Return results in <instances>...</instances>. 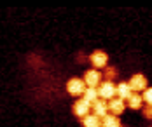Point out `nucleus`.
<instances>
[{
	"label": "nucleus",
	"instance_id": "nucleus-16",
	"mask_svg": "<svg viewBox=\"0 0 152 127\" xmlns=\"http://www.w3.org/2000/svg\"><path fill=\"white\" fill-rule=\"evenodd\" d=\"M143 117L145 118H152V106H145L143 108Z\"/></svg>",
	"mask_w": 152,
	"mask_h": 127
},
{
	"label": "nucleus",
	"instance_id": "nucleus-4",
	"mask_svg": "<svg viewBox=\"0 0 152 127\" xmlns=\"http://www.w3.org/2000/svg\"><path fill=\"white\" fill-rule=\"evenodd\" d=\"M84 84H86V87H98L100 84H102V73L98 71V70H88L86 73H84Z\"/></svg>",
	"mask_w": 152,
	"mask_h": 127
},
{
	"label": "nucleus",
	"instance_id": "nucleus-9",
	"mask_svg": "<svg viewBox=\"0 0 152 127\" xmlns=\"http://www.w3.org/2000/svg\"><path fill=\"white\" fill-rule=\"evenodd\" d=\"M131 94L133 92H131L128 82H119V85H115V97H119V99L124 101V99H128Z\"/></svg>",
	"mask_w": 152,
	"mask_h": 127
},
{
	"label": "nucleus",
	"instance_id": "nucleus-13",
	"mask_svg": "<svg viewBox=\"0 0 152 127\" xmlns=\"http://www.w3.org/2000/svg\"><path fill=\"white\" fill-rule=\"evenodd\" d=\"M82 99H86L88 103H94L96 99H98V91L94 89V87H86V91H84V94H82Z\"/></svg>",
	"mask_w": 152,
	"mask_h": 127
},
{
	"label": "nucleus",
	"instance_id": "nucleus-3",
	"mask_svg": "<svg viewBox=\"0 0 152 127\" xmlns=\"http://www.w3.org/2000/svg\"><path fill=\"white\" fill-rule=\"evenodd\" d=\"M89 61L91 64L94 66V70H98V68H107L108 66V54H107L105 51H94L91 56H89Z\"/></svg>",
	"mask_w": 152,
	"mask_h": 127
},
{
	"label": "nucleus",
	"instance_id": "nucleus-14",
	"mask_svg": "<svg viewBox=\"0 0 152 127\" xmlns=\"http://www.w3.org/2000/svg\"><path fill=\"white\" fill-rule=\"evenodd\" d=\"M142 101H145L149 106H152V87H147L142 94Z\"/></svg>",
	"mask_w": 152,
	"mask_h": 127
},
{
	"label": "nucleus",
	"instance_id": "nucleus-12",
	"mask_svg": "<svg viewBox=\"0 0 152 127\" xmlns=\"http://www.w3.org/2000/svg\"><path fill=\"white\" fill-rule=\"evenodd\" d=\"M142 103H143L142 101V96L137 94V92H133V94L128 97V106L133 108V110H140L142 108Z\"/></svg>",
	"mask_w": 152,
	"mask_h": 127
},
{
	"label": "nucleus",
	"instance_id": "nucleus-8",
	"mask_svg": "<svg viewBox=\"0 0 152 127\" xmlns=\"http://www.w3.org/2000/svg\"><path fill=\"white\" fill-rule=\"evenodd\" d=\"M91 108H93V113H94L96 117H100V118H103L107 113H108L107 101H103V99H96V101L91 105Z\"/></svg>",
	"mask_w": 152,
	"mask_h": 127
},
{
	"label": "nucleus",
	"instance_id": "nucleus-2",
	"mask_svg": "<svg viewBox=\"0 0 152 127\" xmlns=\"http://www.w3.org/2000/svg\"><path fill=\"white\" fill-rule=\"evenodd\" d=\"M84 91H86V84H84L82 79L74 77V79H70L66 82V92L70 96H74V97H82Z\"/></svg>",
	"mask_w": 152,
	"mask_h": 127
},
{
	"label": "nucleus",
	"instance_id": "nucleus-7",
	"mask_svg": "<svg viewBox=\"0 0 152 127\" xmlns=\"http://www.w3.org/2000/svg\"><path fill=\"white\" fill-rule=\"evenodd\" d=\"M107 106H108V110L112 111V115H121L122 111L126 110V105H124V101L119 99V97H112L108 103H107Z\"/></svg>",
	"mask_w": 152,
	"mask_h": 127
},
{
	"label": "nucleus",
	"instance_id": "nucleus-10",
	"mask_svg": "<svg viewBox=\"0 0 152 127\" xmlns=\"http://www.w3.org/2000/svg\"><path fill=\"white\" fill-rule=\"evenodd\" d=\"M82 127H102V118L94 113H88L86 117H82Z\"/></svg>",
	"mask_w": 152,
	"mask_h": 127
},
{
	"label": "nucleus",
	"instance_id": "nucleus-1",
	"mask_svg": "<svg viewBox=\"0 0 152 127\" xmlns=\"http://www.w3.org/2000/svg\"><path fill=\"white\" fill-rule=\"evenodd\" d=\"M98 99H103V101H110L112 97H115V84L112 80H107V82H102L98 87Z\"/></svg>",
	"mask_w": 152,
	"mask_h": 127
},
{
	"label": "nucleus",
	"instance_id": "nucleus-11",
	"mask_svg": "<svg viewBox=\"0 0 152 127\" xmlns=\"http://www.w3.org/2000/svg\"><path fill=\"white\" fill-rule=\"evenodd\" d=\"M102 127H122V126H121V122H119V118H117L115 115L107 113L105 117L102 118Z\"/></svg>",
	"mask_w": 152,
	"mask_h": 127
},
{
	"label": "nucleus",
	"instance_id": "nucleus-15",
	"mask_svg": "<svg viewBox=\"0 0 152 127\" xmlns=\"http://www.w3.org/2000/svg\"><path fill=\"white\" fill-rule=\"evenodd\" d=\"M114 77H115V68L107 66L105 68V79H114Z\"/></svg>",
	"mask_w": 152,
	"mask_h": 127
},
{
	"label": "nucleus",
	"instance_id": "nucleus-5",
	"mask_svg": "<svg viewBox=\"0 0 152 127\" xmlns=\"http://www.w3.org/2000/svg\"><path fill=\"white\" fill-rule=\"evenodd\" d=\"M128 85H129L131 92H140V91H145V89H147V79H145L142 73H137V75H133V77L129 79Z\"/></svg>",
	"mask_w": 152,
	"mask_h": 127
},
{
	"label": "nucleus",
	"instance_id": "nucleus-6",
	"mask_svg": "<svg viewBox=\"0 0 152 127\" xmlns=\"http://www.w3.org/2000/svg\"><path fill=\"white\" fill-rule=\"evenodd\" d=\"M72 111H74L75 117H80V118H82V117H86V115L91 111V103H88L86 99L80 97V99H77L75 103L72 105Z\"/></svg>",
	"mask_w": 152,
	"mask_h": 127
}]
</instances>
